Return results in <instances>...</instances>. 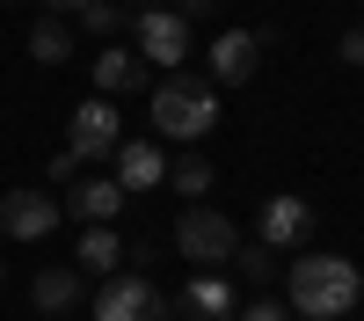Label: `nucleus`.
<instances>
[{"mask_svg": "<svg viewBox=\"0 0 364 321\" xmlns=\"http://www.w3.org/2000/svg\"><path fill=\"white\" fill-rule=\"evenodd\" d=\"M284 300L299 321H343L364 300V270L350 256H299L291 278H284Z\"/></svg>", "mask_w": 364, "mask_h": 321, "instance_id": "nucleus-1", "label": "nucleus"}, {"mask_svg": "<svg viewBox=\"0 0 364 321\" xmlns=\"http://www.w3.org/2000/svg\"><path fill=\"white\" fill-rule=\"evenodd\" d=\"M154 132L161 139H211L219 132V88L211 80H161L154 88Z\"/></svg>", "mask_w": 364, "mask_h": 321, "instance_id": "nucleus-2", "label": "nucleus"}, {"mask_svg": "<svg viewBox=\"0 0 364 321\" xmlns=\"http://www.w3.org/2000/svg\"><path fill=\"white\" fill-rule=\"evenodd\" d=\"M175 248L197 263V270H226L233 248H240V226L219 212V204H190V212L175 219Z\"/></svg>", "mask_w": 364, "mask_h": 321, "instance_id": "nucleus-3", "label": "nucleus"}, {"mask_svg": "<svg viewBox=\"0 0 364 321\" xmlns=\"http://www.w3.org/2000/svg\"><path fill=\"white\" fill-rule=\"evenodd\" d=\"M95 321H168V300L146 270H117L95 292Z\"/></svg>", "mask_w": 364, "mask_h": 321, "instance_id": "nucleus-4", "label": "nucleus"}, {"mask_svg": "<svg viewBox=\"0 0 364 321\" xmlns=\"http://www.w3.org/2000/svg\"><path fill=\"white\" fill-rule=\"evenodd\" d=\"M132 29H139V66L175 73L182 58H190V22L175 8H146V15H132Z\"/></svg>", "mask_w": 364, "mask_h": 321, "instance_id": "nucleus-5", "label": "nucleus"}, {"mask_svg": "<svg viewBox=\"0 0 364 321\" xmlns=\"http://www.w3.org/2000/svg\"><path fill=\"white\" fill-rule=\"evenodd\" d=\"M117 139H124V125H117V102L95 95V102H80V110H73V125H66V154L87 168V161H109V154H117Z\"/></svg>", "mask_w": 364, "mask_h": 321, "instance_id": "nucleus-6", "label": "nucleus"}, {"mask_svg": "<svg viewBox=\"0 0 364 321\" xmlns=\"http://www.w3.org/2000/svg\"><path fill=\"white\" fill-rule=\"evenodd\" d=\"M262 44H269V29H219V37H211V80H219V88L255 80Z\"/></svg>", "mask_w": 364, "mask_h": 321, "instance_id": "nucleus-7", "label": "nucleus"}, {"mask_svg": "<svg viewBox=\"0 0 364 321\" xmlns=\"http://www.w3.org/2000/svg\"><path fill=\"white\" fill-rule=\"evenodd\" d=\"M117 168V190H124V197H146V190H161L168 183V154H161V146L154 139H117V154H109Z\"/></svg>", "mask_w": 364, "mask_h": 321, "instance_id": "nucleus-8", "label": "nucleus"}, {"mask_svg": "<svg viewBox=\"0 0 364 321\" xmlns=\"http://www.w3.org/2000/svg\"><path fill=\"white\" fill-rule=\"evenodd\" d=\"M58 212H66V204L44 197V190H8V197H0V226H8L15 241H51Z\"/></svg>", "mask_w": 364, "mask_h": 321, "instance_id": "nucleus-9", "label": "nucleus"}, {"mask_svg": "<svg viewBox=\"0 0 364 321\" xmlns=\"http://www.w3.org/2000/svg\"><path fill=\"white\" fill-rule=\"evenodd\" d=\"M262 248H299L314 241V204L306 197H262Z\"/></svg>", "mask_w": 364, "mask_h": 321, "instance_id": "nucleus-10", "label": "nucleus"}, {"mask_svg": "<svg viewBox=\"0 0 364 321\" xmlns=\"http://www.w3.org/2000/svg\"><path fill=\"white\" fill-rule=\"evenodd\" d=\"M66 204H73V219H87V226H109L117 212H124V190H117V175H80Z\"/></svg>", "mask_w": 364, "mask_h": 321, "instance_id": "nucleus-11", "label": "nucleus"}, {"mask_svg": "<svg viewBox=\"0 0 364 321\" xmlns=\"http://www.w3.org/2000/svg\"><path fill=\"white\" fill-rule=\"evenodd\" d=\"M182 300H190L197 321H233V278H226V270H197Z\"/></svg>", "mask_w": 364, "mask_h": 321, "instance_id": "nucleus-12", "label": "nucleus"}, {"mask_svg": "<svg viewBox=\"0 0 364 321\" xmlns=\"http://www.w3.org/2000/svg\"><path fill=\"white\" fill-rule=\"evenodd\" d=\"M95 80H102V95L117 102V95H132V88L146 80V66H139V51H124V44H102V58H95Z\"/></svg>", "mask_w": 364, "mask_h": 321, "instance_id": "nucleus-13", "label": "nucleus"}, {"mask_svg": "<svg viewBox=\"0 0 364 321\" xmlns=\"http://www.w3.org/2000/svg\"><path fill=\"white\" fill-rule=\"evenodd\" d=\"M73 256H80V270H87V278H117V270H124V241H117L109 226H87Z\"/></svg>", "mask_w": 364, "mask_h": 321, "instance_id": "nucleus-14", "label": "nucleus"}, {"mask_svg": "<svg viewBox=\"0 0 364 321\" xmlns=\"http://www.w3.org/2000/svg\"><path fill=\"white\" fill-rule=\"evenodd\" d=\"M29 300H37V314H73L80 307V270H37Z\"/></svg>", "mask_w": 364, "mask_h": 321, "instance_id": "nucleus-15", "label": "nucleus"}, {"mask_svg": "<svg viewBox=\"0 0 364 321\" xmlns=\"http://www.w3.org/2000/svg\"><path fill=\"white\" fill-rule=\"evenodd\" d=\"M233 278H240V285H269V278H277V248L240 241V248H233Z\"/></svg>", "mask_w": 364, "mask_h": 321, "instance_id": "nucleus-16", "label": "nucleus"}, {"mask_svg": "<svg viewBox=\"0 0 364 321\" xmlns=\"http://www.w3.org/2000/svg\"><path fill=\"white\" fill-rule=\"evenodd\" d=\"M66 51H73V29L66 22H37V29H29V58H37V66H58Z\"/></svg>", "mask_w": 364, "mask_h": 321, "instance_id": "nucleus-17", "label": "nucleus"}, {"mask_svg": "<svg viewBox=\"0 0 364 321\" xmlns=\"http://www.w3.org/2000/svg\"><path fill=\"white\" fill-rule=\"evenodd\" d=\"M168 183H175L182 197H204V190H211V161H204V154H182V161H168Z\"/></svg>", "mask_w": 364, "mask_h": 321, "instance_id": "nucleus-18", "label": "nucleus"}, {"mask_svg": "<svg viewBox=\"0 0 364 321\" xmlns=\"http://www.w3.org/2000/svg\"><path fill=\"white\" fill-rule=\"evenodd\" d=\"M80 22H87V29H95V37H102V44L117 37V29H132V15H124V8H117V0H87V8H80Z\"/></svg>", "mask_w": 364, "mask_h": 321, "instance_id": "nucleus-19", "label": "nucleus"}, {"mask_svg": "<svg viewBox=\"0 0 364 321\" xmlns=\"http://www.w3.org/2000/svg\"><path fill=\"white\" fill-rule=\"evenodd\" d=\"M233 321H291V314H277V300H255V307H233Z\"/></svg>", "mask_w": 364, "mask_h": 321, "instance_id": "nucleus-20", "label": "nucleus"}, {"mask_svg": "<svg viewBox=\"0 0 364 321\" xmlns=\"http://www.w3.org/2000/svg\"><path fill=\"white\" fill-rule=\"evenodd\" d=\"M343 58H350V66H364V29H350V37H343Z\"/></svg>", "mask_w": 364, "mask_h": 321, "instance_id": "nucleus-21", "label": "nucleus"}, {"mask_svg": "<svg viewBox=\"0 0 364 321\" xmlns=\"http://www.w3.org/2000/svg\"><path fill=\"white\" fill-rule=\"evenodd\" d=\"M44 8H66V15H80V8H87V0H44Z\"/></svg>", "mask_w": 364, "mask_h": 321, "instance_id": "nucleus-22", "label": "nucleus"}, {"mask_svg": "<svg viewBox=\"0 0 364 321\" xmlns=\"http://www.w3.org/2000/svg\"><path fill=\"white\" fill-rule=\"evenodd\" d=\"M146 8H161V0H146Z\"/></svg>", "mask_w": 364, "mask_h": 321, "instance_id": "nucleus-23", "label": "nucleus"}, {"mask_svg": "<svg viewBox=\"0 0 364 321\" xmlns=\"http://www.w3.org/2000/svg\"><path fill=\"white\" fill-rule=\"evenodd\" d=\"M0 278H8V270H0Z\"/></svg>", "mask_w": 364, "mask_h": 321, "instance_id": "nucleus-24", "label": "nucleus"}]
</instances>
